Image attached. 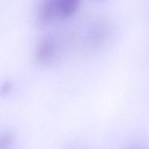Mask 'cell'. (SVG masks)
<instances>
[{
  "mask_svg": "<svg viewBox=\"0 0 149 149\" xmlns=\"http://www.w3.org/2000/svg\"><path fill=\"white\" fill-rule=\"evenodd\" d=\"M12 88V85L10 82H5L0 87V95L5 96L8 94Z\"/></svg>",
  "mask_w": 149,
  "mask_h": 149,
  "instance_id": "6",
  "label": "cell"
},
{
  "mask_svg": "<svg viewBox=\"0 0 149 149\" xmlns=\"http://www.w3.org/2000/svg\"><path fill=\"white\" fill-rule=\"evenodd\" d=\"M98 1H102V0H98Z\"/></svg>",
  "mask_w": 149,
  "mask_h": 149,
  "instance_id": "8",
  "label": "cell"
},
{
  "mask_svg": "<svg viewBox=\"0 0 149 149\" xmlns=\"http://www.w3.org/2000/svg\"><path fill=\"white\" fill-rule=\"evenodd\" d=\"M108 34V28L106 25L99 24L95 27L91 35V40L93 45H101L107 38Z\"/></svg>",
  "mask_w": 149,
  "mask_h": 149,
  "instance_id": "4",
  "label": "cell"
},
{
  "mask_svg": "<svg viewBox=\"0 0 149 149\" xmlns=\"http://www.w3.org/2000/svg\"><path fill=\"white\" fill-rule=\"evenodd\" d=\"M55 43L53 38L47 37L41 41L36 49L35 59L42 66H47L52 62L54 55Z\"/></svg>",
  "mask_w": 149,
  "mask_h": 149,
  "instance_id": "2",
  "label": "cell"
},
{
  "mask_svg": "<svg viewBox=\"0 0 149 149\" xmlns=\"http://www.w3.org/2000/svg\"><path fill=\"white\" fill-rule=\"evenodd\" d=\"M57 16L56 0H40L37 8V24L41 29L48 25Z\"/></svg>",
  "mask_w": 149,
  "mask_h": 149,
  "instance_id": "1",
  "label": "cell"
},
{
  "mask_svg": "<svg viewBox=\"0 0 149 149\" xmlns=\"http://www.w3.org/2000/svg\"><path fill=\"white\" fill-rule=\"evenodd\" d=\"M132 149H141V148H133Z\"/></svg>",
  "mask_w": 149,
  "mask_h": 149,
  "instance_id": "7",
  "label": "cell"
},
{
  "mask_svg": "<svg viewBox=\"0 0 149 149\" xmlns=\"http://www.w3.org/2000/svg\"><path fill=\"white\" fill-rule=\"evenodd\" d=\"M80 0H56L57 16L68 19L77 11Z\"/></svg>",
  "mask_w": 149,
  "mask_h": 149,
  "instance_id": "3",
  "label": "cell"
},
{
  "mask_svg": "<svg viewBox=\"0 0 149 149\" xmlns=\"http://www.w3.org/2000/svg\"><path fill=\"white\" fill-rule=\"evenodd\" d=\"M14 140L11 132H5L0 136V149H10Z\"/></svg>",
  "mask_w": 149,
  "mask_h": 149,
  "instance_id": "5",
  "label": "cell"
}]
</instances>
